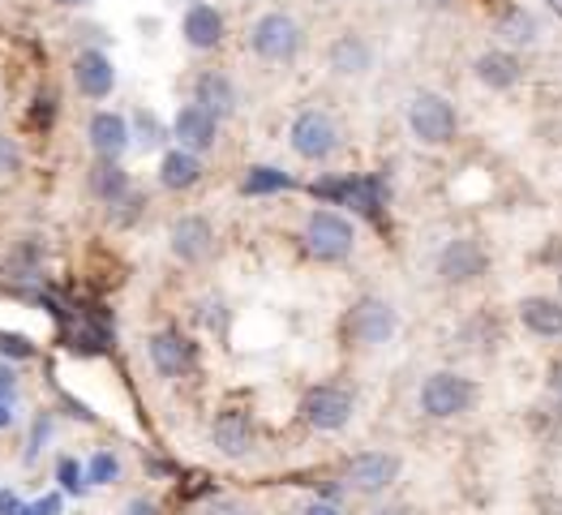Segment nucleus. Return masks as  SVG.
I'll return each instance as SVG.
<instances>
[{
	"label": "nucleus",
	"instance_id": "nucleus-1",
	"mask_svg": "<svg viewBox=\"0 0 562 515\" xmlns=\"http://www.w3.org/2000/svg\"><path fill=\"white\" fill-rule=\"evenodd\" d=\"M409 129L421 147H447L460 134V112L438 91H416L409 100Z\"/></svg>",
	"mask_w": 562,
	"mask_h": 515
},
{
	"label": "nucleus",
	"instance_id": "nucleus-2",
	"mask_svg": "<svg viewBox=\"0 0 562 515\" xmlns=\"http://www.w3.org/2000/svg\"><path fill=\"white\" fill-rule=\"evenodd\" d=\"M301 241H306V254L318 262H344L357 250V228L340 215V210H309L306 228H301Z\"/></svg>",
	"mask_w": 562,
	"mask_h": 515
},
{
	"label": "nucleus",
	"instance_id": "nucleus-3",
	"mask_svg": "<svg viewBox=\"0 0 562 515\" xmlns=\"http://www.w3.org/2000/svg\"><path fill=\"white\" fill-rule=\"evenodd\" d=\"M472 404H477V387H472V378H463L456 369H438L421 382V412L434 421L468 416Z\"/></svg>",
	"mask_w": 562,
	"mask_h": 515
},
{
	"label": "nucleus",
	"instance_id": "nucleus-4",
	"mask_svg": "<svg viewBox=\"0 0 562 515\" xmlns=\"http://www.w3.org/2000/svg\"><path fill=\"white\" fill-rule=\"evenodd\" d=\"M301 44H306V31H301V22H297L293 13H284V9L262 13L254 26H250V48H254V56L271 60V65L297 60Z\"/></svg>",
	"mask_w": 562,
	"mask_h": 515
},
{
	"label": "nucleus",
	"instance_id": "nucleus-5",
	"mask_svg": "<svg viewBox=\"0 0 562 515\" xmlns=\"http://www.w3.org/2000/svg\"><path fill=\"white\" fill-rule=\"evenodd\" d=\"M288 147L309 163H326L340 147V125L331 121V112L306 107V112H297V121L288 129Z\"/></svg>",
	"mask_w": 562,
	"mask_h": 515
},
{
	"label": "nucleus",
	"instance_id": "nucleus-6",
	"mask_svg": "<svg viewBox=\"0 0 562 515\" xmlns=\"http://www.w3.org/2000/svg\"><path fill=\"white\" fill-rule=\"evenodd\" d=\"M400 331V313L387 297H360L357 306L348 309V335L360 348H378L391 344V335Z\"/></svg>",
	"mask_w": 562,
	"mask_h": 515
},
{
	"label": "nucleus",
	"instance_id": "nucleus-7",
	"mask_svg": "<svg viewBox=\"0 0 562 515\" xmlns=\"http://www.w3.org/2000/svg\"><path fill=\"white\" fill-rule=\"evenodd\" d=\"M353 412H357V400L344 387H331V382L306 391V400H301V416H306L309 430H318V434H340L353 421Z\"/></svg>",
	"mask_w": 562,
	"mask_h": 515
},
{
	"label": "nucleus",
	"instance_id": "nucleus-8",
	"mask_svg": "<svg viewBox=\"0 0 562 515\" xmlns=\"http://www.w3.org/2000/svg\"><path fill=\"white\" fill-rule=\"evenodd\" d=\"M400 468L404 464H400V456H391V451H360L344 468V481L357 494H382V490H391L400 481Z\"/></svg>",
	"mask_w": 562,
	"mask_h": 515
},
{
	"label": "nucleus",
	"instance_id": "nucleus-9",
	"mask_svg": "<svg viewBox=\"0 0 562 515\" xmlns=\"http://www.w3.org/2000/svg\"><path fill=\"white\" fill-rule=\"evenodd\" d=\"M485 266H490L485 245H481V241H472V237H456V241H447V245H443V254H438V279H443V284H451V288H460V284L481 279V275H485Z\"/></svg>",
	"mask_w": 562,
	"mask_h": 515
},
{
	"label": "nucleus",
	"instance_id": "nucleus-10",
	"mask_svg": "<svg viewBox=\"0 0 562 515\" xmlns=\"http://www.w3.org/2000/svg\"><path fill=\"white\" fill-rule=\"evenodd\" d=\"M172 138H176V147H185V151L194 154L215 151V142H219V116L206 112L203 103H185L172 116Z\"/></svg>",
	"mask_w": 562,
	"mask_h": 515
},
{
	"label": "nucleus",
	"instance_id": "nucleus-11",
	"mask_svg": "<svg viewBox=\"0 0 562 515\" xmlns=\"http://www.w3.org/2000/svg\"><path fill=\"white\" fill-rule=\"evenodd\" d=\"M168 245H172V254L181 258V262H206V258L215 254V228H210V219L206 215H181L172 228H168Z\"/></svg>",
	"mask_w": 562,
	"mask_h": 515
},
{
	"label": "nucleus",
	"instance_id": "nucleus-12",
	"mask_svg": "<svg viewBox=\"0 0 562 515\" xmlns=\"http://www.w3.org/2000/svg\"><path fill=\"white\" fill-rule=\"evenodd\" d=\"M181 35H185V44L194 52H215L223 44V35H228V22H223V13L215 4L194 0L185 9V18H181Z\"/></svg>",
	"mask_w": 562,
	"mask_h": 515
},
{
	"label": "nucleus",
	"instance_id": "nucleus-13",
	"mask_svg": "<svg viewBox=\"0 0 562 515\" xmlns=\"http://www.w3.org/2000/svg\"><path fill=\"white\" fill-rule=\"evenodd\" d=\"M73 87L87 95V100H107L112 87H116V65L112 56L100 48H87L73 56Z\"/></svg>",
	"mask_w": 562,
	"mask_h": 515
},
{
	"label": "nucleus",
	"instance_id": "nucleus-14",
	"mask_svg": "<svg viewBox=\"0 0 562 515\" xmlns=\"http://www.w3.org/2000/svg\"><path fill=\"white\" fill-rule=\"evenodd\" d=\"M374 44L357 35V31H344V35H335L331 39V48H326V65H331V73H340V78H365L369 69H374Z\"/></svg>",
	"mask_w": 562,
	"mask_h": 515
},
{
	"label": "nucleus",
	"instance_id": "nucleus-15",
	"mask_svg": "<svg viewBox=\"0 0 562 515\" xmlns=\"http://www.w3.org/2000/svg\"><path fill=\"white\" fill-rule=\"evenodd\" d=\"M210 443H215L219 456L241 460V456H250V447H254V421L241 409H223L215 416V425H210Z\"/></svg>",
	"mask_w": 562,
	"mask_h": 515
},
{
	"label": "nucleus",
	"instance_id": "nucleus-16",
	"mask_svg": "<svg viewBox=\"0 0 562 515\" xmlns=\"http://www.w3.org/2000/svg\"><path fill=\"white\" fill-rule=\"evenodd\" d=\"M147 357L163 378H181L194 365V344L181 331H154L147 340Z\"/></svg>",
	"mask_w": 562,
	"mask_h": 515
},
{
	"label": "nucleus",
	"instance_id": "nucleus-17",
	"mask_svg": "<svg viewBox=\"0 0 562 515\" xmlns=\"http://www.w3.org/2000/svg\"><path fill=\"white\" fill-rule=\"evenodd\" d=\"M87 138H91V151L100 159H121L134 142V129L121 112H95L91 125H87Z\"/></svg>",
	"mask_w": 562,
	"mask_h": 515
},
{
	"label": "nucleus",
	"instance_id": "nucleus-18",
	"mask_svg": "<svg viewBox=\"0 0 562 515\" xmlns=\"http://www.w3.org/2000/svg\"><path fill=\"white\" fill-rule=\"evenodd\" d=\"M472 73H477V82H481V87H490V91H512L515 82L524 78V65H519V56H515V52L494 48V52H481V56H477Z\"/></svg>",
	"mask_w": 562,
	"mask_h": 515
},
{
	"label": "nucleus",
	"instance_id": "nucleus-19",
	"mask_svg": "<svg viewBox=\"0 0 562 515\" xmlns=\"http://www.w3.org/2000/svg\"><path fill=\"white\" fill-rule=\"evenodd\" d=\"M203 154L185 151V147H172V151L159 159V185L163 190H176V194H185V190H194L198 181H203Z\"/></svg>",
	"mask_w": 562,
	"mask_h": 515
},
{
	"label": "nucleus",
	"instance_id": "nucleus-20",
	"mask_svg": "<svg viewBox=\"0 0 562 515\" xmlns=\"http://www.w3.org/2000/svg\"><path fill=\"white\" fill-rule=\"evenodd\" d=\"M194 103H203L206 112H215V116L223 121V116H232V112H237L241 95H237V82H232L228 73H219V69H206L203 78L194 82Z\"/></svg>",
	"mask_w": 562,
	"mask_h": 515
},
{
	"label": "nucleus",
	"instance_id": "nucleus-21",
	"mask_svg": "<svg viewBox=\"0 0 562 515\" xmlns=\"http://www.w3.org/2000/svg\"><path fill=\"white\" fill-rule=\"evenodd\" d=\"M519 322L541 335V340H559L562 335V301L559 297H524L519 301Z\"/></svg>",
	"mask_w": 562,
	"mask_h": 515
},
{
	"label": "nucleus",
	"instance_id": "nucleus-22",
	"mask_svg": "<svg viewBox=\"0 0 562 515\" xmlns=\"http://www.w3.org/2000/svg\"><path fill=\"white\" fill-rule=\"evenodd\" d=\"M87 181H91V194L107 206H116L129 194V172L121 168V159H95V168H91Z\"/></svg>",
	"mask_w": 562,
	"mask_h": 515
},
{
	"label": "nucleus",
	"instance_id": "nucleus-23",
	"mask_svg": "<svg viewBox=\"0 0 562 515\" xmlns=\"http://www.w3.org/2000/svg\"><path fill=\"white\" fill-rule=\"evenodd\" d=\"M537 35H541V26H537V18H532L528 9H507V13L498 18V39L512 44V48H532Z\"/></svg>",
	"mask_w": 562,
	"mask_h": 515
},
{
	"label": "nucleus",
	"instance_id": "nucleus-24",
	"mask_svg": "<svg viewBox=\"0 0 562 515\" xmlns=\"http://www.w3.org/2000/svg\"><path fill=\"white\" fill-rule=\"evenodd\" d=\"M293 185V176L288 172H279V168H271V163H257V168H250V176H245V194H254V198H262V194H279V190H288Z\"/></svg>",
	"mask_w": 562,
	"mask_h": 515
},
{
	"label": "nucleus",
	"instance_id": "nucleus-25",
	"mask_svg": "<svg viewBox=\"0 0 562 515\" xmlns=\"http://www.w3.org/2000/svg\"><path fill=\"white\" fill-rule=\"evenodd\" d=\"M116 477H121V460H116L112 451H95L91 464H87V481H91V485H112Z\"/></svg>",
	"mask_w": 562,
	"mask_h": 515
},
{
	"label": "nucleus",
	"instance_id": "nucleus-26",
	"mask_svg": "<svg viewBox=\"0 0 562 515\" xmlns=\"http://www.w3.org/2000/svg\"><path fill=\"white\" fill-rule=\"evenodd\" d=\"M56 477H60V490H65V494H82V490H87V468L78 460L56 464Z\"/></svg>",
	"mask_w": 562,
	"mask_h": 515
},
{
	"label": "nucleus",
	"instance_id": "nucleus-27",
	"mask_svg": "<svg viewBox=\"0 0 562 515\" xmlns=\"http://www.w3.org/2000/svg\"><path fill=\"white\" fill-rule=\"evenodd\" d=\"M18 168H22V151H18V142L0 134V176H13Z\"/></svg>",
	"mask_w": 562,
	"mask_h": 515
},
{
	"label": "nucleus",
	"instance_id": "nucleus-28",
	"mask_svg": "<svg viewBox=\"0 0 562 515\" xmlns=\"http://www.w3.org/2000/svg\"><path fill=\"white\" fill-rule=\"evenodd\" d=\"M35 348H31V340H22V335H4L0 331V357H31Z\"/></svg>",
	"mask_w": 562,
	"mask_h": 515
},
{
	"label": "nucleus",
	"instance_id": "nucleus-29",
	"mask_svg": "<svg viewBox=\"0 0 562 515\" xmlns=\"http://www.w3.org/2000/svg\"><path fill=\"white\" fill-rule=\"evenodd\" d=\"M13 391H18V374H13V365L0 360V400H13Z\"/></svg>",
	"mask_w": 562,
	"mask_h": 515
},
{
	"label": "nucleus",
	"instance_id": "nucleus-30",
	"mask_svg": "<svg viewBox=\"0 0 562 515\" xmlns=\"http://www.w3.org/2000/svg\"><path fill=\"white\" fill-rule=\"evenodd\" d=\"M22 515H60V494H48V499H39L35 507H22Z\"/></svg>",
	"mask_w": 562,
	"mask_h": 515
},
{
	"label": "nucleus",
	"instance_id": "nucleus-31",
	"mask_svg": "<svg viewBox=\"0 0 562 515\" xmlns=\"http://www.w3.org/2000/svg\"><path fill=\"white\" fill-rule=\"evenodd\" d=\"M206 515H250L241 503H232V499H215L210 507H206Z\"/></svg>",
	"mask_w": 562,
	"mask_h": 515
},
{
	"label": "nucleus",
	"instance_id": "nucleus-32",
	"mask_svg": "<svg viewBox=\"0 0 562 515\" xmlns=\"http://www.w3.org/2000/svg\"><path fill=\"white\" fill-rule=\"evenodd\" d=\"M138 125H142V134H147L142 142H147V147H154V142H159V125H154V116H147V112H142V116H138Z\"/></svg>",
	"mask_w": 562,
	"mask_h": 515
},
{
	"label": "nucleus",
	"instance_id": "nucleus-33",
	"mask_svg": "<svg viewBox=\"0 0 562 515\" xmlns=\"http://www.w3.org/2000/svg\"><path fill=\"white\" fill-rule=\"evenodd\" d=\"M0 515H22V503L9 490H0Z\"/></svg>",
	"mask_w": 562,
	"mask_h": 515
},
{
	"label": "nucleus",
	"instance_id": "nucleus-34",
	"mask_svg": "<svg viewBox=\"0 0 562 515\" xmlns=\"http://www.w3.org/2000/svg\"><path fill=\"white\" fill-rule=\"evenodd\" d=\"M550 391L559 396V404H562V360H554V365H550Z\"/></svg>",
	"mask_w": 562,
	"mask_h": 515
},
{
	"label": "nucleus",
	"instance_id": "nucleus-35",
	"mask_svg": "<svg viewBox=\"0 0 562 515\" xmlns=\"http://www.w3.org/2000/svg\"><path fill=\"white\" fill-rule=\"evenodd\" d=\"M129 515H159V507L147 503V499H134V503H129Z\"/></svg>",
	"mask_w": 562,
	"mask_h": 515
},
{
	"label": "nucleus",
	"instance_id": "nucleus-36",
	"mask_svg": "<svg viewBox=\"0 0 562 515\" xmlns=\"http://www.w3.org/2000/svg\"><path fill=\"white\" fill-rule=\"evenodd\" d=\"M306 515H344V512H340L335 503H309Z\"/></svg>",
	"mask_w": 562,
	"mask_h": 515
},
{
	"label": "nucleus",
	"instance_id": "nucleus-37",
	"mask_svg": "<svg viewBox=\"0 0 562 515\" xmlns=\"http://www.w3.org/2000/svg\"><path fill=\"white\" fill-rule=\"evenodd\" d=\"M9 421H13V412H9V400H0V430H4Z\"/></svg>",
	"mask_w": 562,
	"mask_h": 515
},
{
	"label": "nucleus",
	"instance_id": "nucleus-38",
	"mask_svg": "<svg viewBox=\"0 0 562 515\" xmlns=\"http://www.w3.org/2000/svg\"><path fill=\"white\" fill-rule=\"evenodd\" d=\"M56 4H65V9H82V4H91V0H56Z\"/></svg>",
	"mask_w": 562,
	"mask_h": 515
},
{
	"label": "nucleus",
	"instance_id": "nucleus-39",
	"mask_svg": "<svg viewBox=\"0 0 562 515\" xmlns=\"http://www.w3.org/2000/svg\"><path fill=\"white\" fill-rule=\"evenodd\" d=\"M546 4H550V13H554V18L562 22V0H546Z\"/></svg>",
	"mask_w": 562,
	"mask_h": 515
},
{
	"label": "nucleus",
	"instance_id": "nucleus-40",
	"mask_svg": "<svg viewBox=\"0 0 562 515\" xmlns=\"http://www.w3.org/2000/svg\"><path fill=\"white\" fill-rule=\"evenodd\" d=\"M374 515H409V512H395V507H382V512H374Z\"/></svg>",
	"mask_w": 562,
	"mask_h": 515
},
{
	"label": "nucleus",
	"instance_id": "nucleus-41",
	"mask_svg": "<svg viewBox=\"0 0 562 515\" xmlns=\"http://www.w3.org/2000/svg\"><path fill=\"white\" fill-rule=\"evenodd\" d=\"M559 284H562V279H559Z\"/></svg>",
	"mask_w": 562,
	"mask_h": 515
}]
</instances>
